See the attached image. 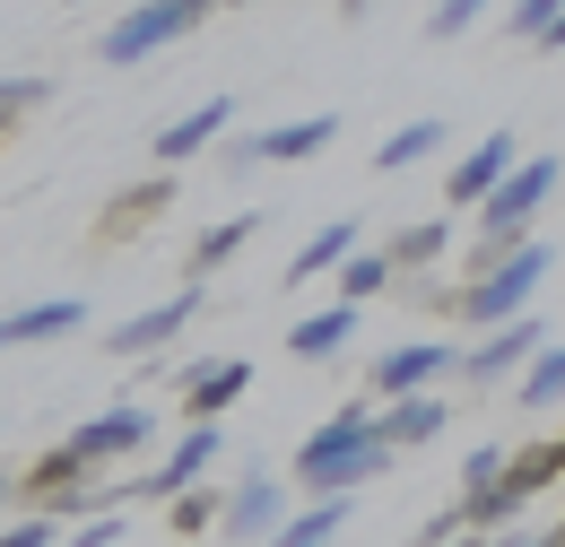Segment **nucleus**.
<instances>
[{"instance_id": "1", "label": "nucleus", "mask_w": 565, "mask_h": 547, "mask_svg": "<svg viewBox=\"0 0 565 547\" xmlns=\"http://www.w3.org/2000/svg\"><path fill=\"white\" fill-rule=\"evenodd\" d=\"M392 461H401V452L374 435V392H365V400L331 409L296 443V486H305V495H356L365 479H383Z\"/></svg>"}, {"instance_id": "2", "label": "nucleus", "mask_w": 565, "mask_h": 547, "mask_svg": "<svg viewBox=\"0 0 565 547\" xmlns=\"http://www.w3.org/2000/svg\"><path fill=\"white\" fill-rule=\"evenodd\" d=\"M548 270H557V244H548V235H531V244H513V253H495V261H470L452 313L479 322V331H504V322L531 313V296L548 287Z\"/></svg>"}, {"instance_id": "3", "label": "nucleus", "mask_w": 565, "mask_h": 547, "mask_svg": "<svg viewBox=\"0 0 565 547\" xmlns=\"http://www.w3.org/2000/svg\"><path fill=\"white\" fill-rule=\"evenodd\" d=\"M557 183H565V165H557V157H522V165H513V174L495 183L488 201L470 208V217H479V253H470V261H495V253L531 244V235H540V208L557 201Z\"/></svg>"}, {"instance_id": "4", "label": "nucleus", "mask_w": 565, "mask_h": 547, "mask_svg": "<svg viewBox=\"0 0 565 547\" xmlns=\"http://www.w3.org/2000/svg\"><path fill=\"white\" fill-rule=\"evenodd\" d=\"M210 26V0H148V9H122L105 35H96V62L131 69L148 53H166V44H183V35H201Z\"/></svg>"}, {"instance_id": "5", "label": "nucleus", "mask_w": 565, "mask_h": 547, "mask_svg": "<svg viewBox=\"0 0 565 547\" xmlns=\"http://www.w3.org/2000/svg\"><path fill=\"white\" fill-rule=\"evenodd\" d=\"M548 347V322L540 313H522V322H504L488 340H470L452 356V383H470V392H504V383H522V365Z\"/></svg>"}, {"instance_id": "6", "label": "nucleus", "mask_w": 565, "mask_h": 547, "mask_svg": "<svg viewBox=\"0 0 565 547\" xmlns=\"http://www.w3.org/2000/svg\"><path fill=\"white\" fill-rule=\"evenodd\" d=\"M18 495H26L44 522H71V530L87 522V513H105V486H96V470H87V461H71L62 443H53V452H35V470L18 479Z\"/></svg>"}, {"instance_id": "7", "label": "nucleus", "mask_w": 565, "mask_h": 547, "mask_svg": "<svg viewBox=\"0 0 565 547\" xmlns=\"http://www.w3.org/2000/svg\"><path fill=\"white\" fill-rule=\"evenodd\" d=\"M287 513H296L287 486L270 479V470H244V479L226 486V504H217V530H210V539L217 547H270L287 530Z\"/></svg>"}, {"instance_id": "8", "label": "nucleus", "mask_w": 565, "mask_h": 547, "mask_svg": "<svg viewBox=\"0 0 565 547\" xmlns=\"http://www.w3.org/2000/svg\"><path fill=\"white\" fill-rule=\"evenodd\" d=\"M331 139H340V114H305V122H279V131L226 139V165H313Z\"/></svg>"}, {"instance_id": "9", "label": "nucleus", "mask_w": 565, "mask_h": 547, "mask_svg": "<svg viewBox=\"0 0 565 547\" xmlns=\"http://www.w3.org/2000/svg\"><path fill=\"white\" fill-rule=\"evenodd\" d=\"M452 356L461 347L452 340H401L374 356V400H418V392H435L444 374H452Z\"/></svg>"}, {"instance_id": "10", "label": "nucleus", "mask_w": 565, "mask_h": 547, "mask_svg": "<svg viewBox=\"0 0 565 547\" xmlns=\"http://www.w3.org/2000/svg\"><path fill=\"white\" fill-rule=\"evenodd\" d=\"M192 322H201V287L183 278L166 304H148V313H131V322H122V331H105V356H166V347H174V331H192Z\"/></svg>"}, {"instance_id": "11", "label": "nucleus", "mask_w": 565, "mask_h": 547, "mask_svg": "<svg viewBox=\"0 0 565 547\" xmlns=\"http://www.w3.org/2000/svg\"><path fill=\"white\" fill-rule=\"evenodd\" d=\"M148 426H157V417L122 400V409H96L87 426H71V435H62V452H71V461H87V470H105V461H131V452H140Z\"/></svg>"}, {"instance_id": "12", "label": "nucleus", "mask_w": 565, "mask_h": 547, "mask_svg": "<svg viewBox=\"0 0 565 547\" xmlns=\"http://www.w3.org/2000/svg\"><path fill=\"white\" fill-rule=\"evenodd\" d=\"M513 165H522V157H513V131H488L470 157H452V174H444V208H452V217H470V208L488 201Z\"/></svg>"}, {"instance_id": "13", "label": "nucleus", "mask_w": 565, "mask_h": 547, "mask_svg": "<svg viewBox=\"0 0 565 547\" xmlns=\"http://www.w3.org/2000/svg\"><path fill=\"white\" fill-rule=\"evenodd\" d=\"M71 331H87V296H35V304L0 313V356L35 347V340H71Z\"/></svg>"}, {"instance_id": "14", "label": "nucleus", "mask_w": 565, "mask_h": 547, "mask_svg": "<svg viewBox=\"0 0 565 547\" xmlns=\"http://www.w3.org/2000/svg\"><path fill=\"white\" fill-rule=\"evenodd\" d=\"M244 392H253V365H244V356H217V365H192V374H183V417H192V426H217V417L235 409Z\"/></svg>"}, {"instance_id": "15", "label": "nucleus", "mask_w": 565, "mask_h": 547, "mask_svg": "<svg viewBox=\"0 0 565 547\" xmlns=\"http://www.w3.org/2000/svg\"><path fill=\"white\" fill-rule=\"evenodd\" d=\"M226 122H235V96H201L183 122L157 131V165H192V157H210L217 139H226Z\"/></svg>"}, {"instance_id": "16", "label": "nucleus", "mask_w": 565, "mask_h": 547, "mask_svg": "<svg viewBox=\"0 0 565 547\" xmlns=\"http://www.w3.org/2000/svg\"><path fill=\"white\" fill-rule=\"evenodd\" d=\"M444 426H452V400H435V392H418V400H383V409H374V435H383L392 452H426Z\"/></svg>"}, {"instance_id": "17", "label": "nucleus", "mask_w": 565, "mask_h": 547, "mask_svg": "<svg viewBox=\"0 0 565 547\" xmlns=\"http://www.w3.org/2000/svg\"><path fill=\"white\" fill-rule=\"evenodd\" d=\"M166 201H174V174H148V183H131L122 201L96 217V244H122V235H148L157 217H166Z\"/></svg>"}, {"instance_id": "18", "label": "nucleus", "mask_w": 565, "mask_h": 547, "mask_svg": "<svg viewBox=\"0 0 565 547\" xmlns=\"http://www.w3.org/2000/svg\"><path fill=\"white\" fill-rule=\"evenodd\" d=\"M565 479V435H548V443H531V452H504V513H522L540 486Z\"/></svg>"}, {"instance_id": "19", "label": "nucleus", "mask_w": 565, "mask_h": 547, "mask_svg": "<svg viewBox=\"0 0 565 547\" xmlns=\"http://www.w3.org/2000/svg\"><path fill=\"white\" fill-rule=\"evenodd\" d=\"M349 340H356V313H349V304H322V313H305V322L287 331V356H305V365H331Z\"/></svg>"}, {"instance_id": "20", "label": "nucleus", "mask_w": 565, "mask_h": 547, "mask_svg": "<svg viewBox=\"0 0 565 547\" xmlns=\"http://www.w3.org/2000/svg\"><path fill=\"white\" fill-rule=\"evenodd\" d=\"M253 235H262V208H235V217H217L210 235L192 244V287H210V270H226V261H235Z\"/></svg>"}, {"instance_id": "21", "label": "nucleus", "mask_w": 565, "mask_h": 547, "mask_svg": "<svg viewBox=\"0 0 565 547\" xmlns=\"http://www.w3.org/2000/svg\"><path fill=\"white\" fill-rule=\"evenodd\" d=\"M356 253V217H331V226H313L305 235V253L287 261V287H305V278H331L340 261Z\"/></svg>"}, {"instance_id": "22", "label": "nucleus", "mask_w": 565, "mask_h": 547, "mask_svg": "<svg viewBox=\"0 0 565 547\" xmlns=\"http://www.w3.org/2000/svg\"><path fill=\"white\" fill-rule=\"evenodd\" d=\"M383 253H392V270H401V278L435 270V261L452 253V217H418V226H401V235H392Z\"/></svg>"}, {"instance_id": "23", "label": "nucleus", "mask_w": 565, "mask_h": 547, "mask_svg": "<svg viewBox=\"0 0 565 547\" xmlns=\"http://www.w3.org/2000/svg\"><path fill=\"white\" fill-rule=\"evenodd\" d=\"M392 287H401L392 253H365V244H356L349 261H340V304H349V313H365V304H374V296H392Z\"/></svg>"}, {"instance_id": "24", "label": "nucleus", "mask_w": 565, "mask_h": 547, "mask_svg": "<svg viewBox=\"0 0 565 547\" xmlns=\"http://www.w3.org/2000/svg\"><path fill=\"white\" fill-rule=\"evenodd\" d=\"M340 530H349V495H313L305 513H287V530L270 547H331Z\"/></svg>"}, {"instance_id": "25", "label": "nucleus", "mask_w": 565, "mask_h": 547, "mask_svg": "<svg viewBox=\"0 0 565 547\" xmlns=\"http://www.w3.org/2000/svg\"><path fill=\"white\" fill-rule=\"evenodd\" d=\"M513 400H522V409H565V340H548L540 356H531V365H522Z\"/></svg>"}, {"instance_id": "26", "label": "nucleus", "mask_w": 565, "mask_h": 547, "mask_svg": "<svg viewBox=\"0 0 565 547\" xmlns=\"http://www.w3.org/2000/svg\"><path fill=\"white\" fill-rule=\"evenodd\" d=\"M444 122H401V131L383 139V148H374V165H383V174H409V165H426V157H444Z\"/></svg>"}, {"instance_id": "27", "label": "nucleus", "mask_w": 565, "mask_h": 547, "mask_svg": "<svg viewBox=\"0 0 565 547\" xmlns=\"http://www.w3.org/2000/svg\"><path fill=\"white\" fill-rule=\"evenodd\" d=\"M217 504H226L217 486H192V495H174V504H166V522H174V539H201V530H217Z\"/></svg>"}, {"instance_id": "28", "label": "nucleus", "mask_w": 565, "mask_h": 547, "mask_svg": "<svg viewBox=\"0 0 565 547\" xmlns=\"http://www.w3.org/2000/svg\"><path fill=\"white\" fill-rule=\"evenodd\" d=\"M44 96H53V78H35V69H26V78H0V131H9L18 114H35Z\"/></svg>"}, {"instance_id": "29", "label": "nucleus", "mask_w": 565, "mask_h": 547, "mask_svg": "<svg viewBox=\"0 0 565 547\" xmlns=\"http://www.w3.org/2000/svg\"><path fill=\"white\" fill-rule=\"evenodd\" d=\"M470 26H479V0H444V9L426 18V35H435V44H461Z\"/></svg>"}, {"instance_id": "30", "label": "nucleus", "mask_w": 565, "mask_h": 547, "mask_svg": "<svg viewBox=\"0 0 565 547\" xmlns=\"http://www.w3.org/2000/svg\"><path fill=\"white\" fill-rule=\"evenodd\" d=\"M0 547H62V522H44V513H26V522H9Z\"/></svg>"}, {"instance_id": "31", "label": "nucleus", "mask_w": 565, "mask_h": 547, "mask_svg": "<svg viewBox=\"0 0 565 547\" xmlns=\"http://www.w3.org/2000/svg\"><path fill=\"white\" fill-rule=\"evenodd\" d=\"M504 26H513L522 44H540V35H548V0H513V9H504Z\"/></svg>"}, {"instance_id": "32", "label": "nucleus", "mask_w": 565, "mask_h": 547, "mask_svg": "<svg viewBox=\"0 0 565 547\" xmlns=\"http://www.w3.org/2000/svg\"><path fill=\"white\" fill-rule=\"evenodd\" d=\"M114 539H122V522H114V513H87V522H78L62 547H114Z\"/></svg>"}, {"instance_id": "33", "label": "nucleus", "mask_w": 565, "mask_h": 547, "mask_svg": "<svg viewBox=\"0 0 565 547\" xmlns=\"http://www.w3.org/2000/svg\"><path fill=\"white\" fill-rule=\"evenodd\" d=\"M540 44H548V53H565V0L548 9V35H540Z\"/></svg>"}, {"instance_id": "34", "label": "nucleus", "mask_w": 565, "mask_h": 547, "mask_svg": "<svg viewBox=\"0 0 565 547\" xmlns=\"http://www.w3.org/2000/svg\"><path fill=\"white\" fill-rule=\"evenodd\" d=\"M479 547H522V530H495V539H479Z\"/></svg>"}, {"instance_id": "35", "label": "nucleus", "mask_w": 565, "mask_h": 547, "mask_svg": "<svg viewBox=\"0 0 565 547\" xmlns=\"http://www.w3.org/2000/svg\"><path fill=\"white\" fill-rule=\"evenodd\" d=\"M9 495H18V486H9V479H0V513H9Z\"/></svg>"}, {"instance_id": "36", "label": "nucleus", "mask_w": 565, "mask_h": 547, "mask_svg": "<svg viewBox=\"0 0 565 547\" xmlns=\"http://www.w3.org/2000/svg\"><path fill=\"white\" fill-rule=\"evenodd\" d=\"M0 139H9V131H0Z\"/></svg>"}]
</instances>
